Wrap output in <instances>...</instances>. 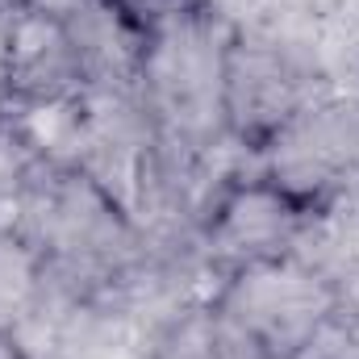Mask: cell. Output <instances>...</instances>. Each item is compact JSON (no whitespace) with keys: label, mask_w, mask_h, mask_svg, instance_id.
<instances>
[{"label":"cell","mask_w":359,"mask_h":359,"mask_svg":"<svg viewBox=\"0 0 359 359\" xmlns=\"http://www.w3.org/2000/svg\"><path fill=\"white\" fill-rule=\"evenodd\" d=\"M226 25L201 8L142 38L134 96L151 121L155 138L217 151L226 142L222 126V55Z\"/></svg>","instance_id":"6da1fadb"},{"label":"cell","mask_w":359,"mask_h":359,"mask_svg":"<svg viewBox=\"0 0 359 359\" xmlns=\"http://www.w3.org/2000/svg\"><path fill=\"white\" fill-rule=\"evenodd\" d=\"M42 288H46L42 255L13 222H0V334H17L25 326Z\"/></svg>","instance_id":"7a4b0ae2"},{"label":"cell","mask_w":359,"mask_h":359,"mask_svg":"<svg viewBox=\"0 0 359 359\" xmlns=\"http://www.w3.org/2000/svg\"><path fill=\"white\" fill-rule=\"evenodd\" d=\"M104 4L113 13H121L142 38L180 21V17H188V13H196V0H104Z\"/></svg>","instance_id":"3957f363"}]
</instances>
